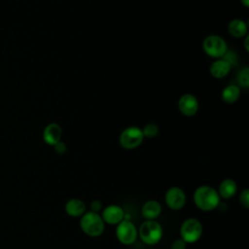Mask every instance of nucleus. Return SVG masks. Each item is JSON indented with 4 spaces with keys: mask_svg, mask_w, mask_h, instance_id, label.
Instances as JSON below:
<instances>
[{
    "mask_svg": "<svg viewBox=\"0 0 249 249\" xmlns=\"http://www.w3.org/2000/svg\"><path fill=\"white\" fill-rule=\"evenodd\" d=\"M101 218L105 224L118 225L124 219V211L120 205L110 204L101 210Z\"/></svg>",
    "mask_w": 249,
    "mask_h": 249,
    "instance_id": "nucleus-9",
    "label": "nucleus"
},
{
    "mask_svg": "<svg viewBox=\"0 0 249 249\" xmlns=\"http://www.w3.org/2000/svg\"><path fill=\"white\" fill-rule=\"evenodd\" d=\"M228 30H229V32L231 36L239 38V37H242V36L246 35L247 25L242 19L234 18L229 23Z\"/></svg>",
    "mask_w": 249,
    "mask_h": 249,
    "instance_id": "nucleus-16",
    "label": "nucleus"
},
{
    "mask_svg": "<svg viewBox=\"0 0 249 249\" xmlns=\"http://www.w3.org/2000/svg\"><path fill=\"white\" fill-rule=\"evenodd\" d=\"M53 149H54V151H55L56 154H58V155H63V154L66 152L67 147H66V144H65L63 141L60 140V141H58L56 144L53 145Z\"/></svg>",
    "mask_w": 249,
    "mask_h": 249,
    "instance_id": "nucleus-22",
    "label": "nucleus"
},
{
    "mask_svg": "<svg viewBox=\"0 0 249 249\" xmlns=\"http://www.w3.org/2000/svg\"><path fill=\"white\" fill-rule=\"evenodd\" d=\"M217 192L220 197L224 199H229L232 197L237 192L236 182L231 178H226L220 183Z\"/></svg>",
    "mask_w": 249,
    "mask_h": 249,
    "instance_id": "nucleus-14",
    "label": "nucleus"
},
{
    "mask_svg": "<svg viewBox=\"0 0 249 249\" xmlns=\"http://www.w3.org/2000/svg\"><path fill=\"white\" fill-rule=\"evenodd\" d=\"M64 209L71 217H81L87 211V204L80 198H70L66 201Z\"/></svg>",
    "mask_w": 249,
    "mask_h": 249,
    "instance_id": "nucleus-13",
    "label": "nucleus"
},
{
    "mask_svg": "<svg viewBox=\"0 0 249 249\" xmlns=\"http://www.w3.org/2000/svg\"><path fill=\"white\" fill-rule=\"evenodd\" d=\"M186 245L187 243L183 239L177 238L171 243L170 249H186Z\"/></svg>",
    "mask_w": 249,
    "mask_h": 249,
    "instance_id": "nucleus-23",
    "label": "nucleus"
},
{
    "mask_svg": "<svg viewBox=\"0 0 249 249\" xmlns=\"http://www.w3.org/2000/svg\"><path fill=\"white\" fill-rule=\"evenodd\" d=\"M61 135H62V129L60 125L54 123L48 124L43 131L44 141L51 146H53L58 141H60Z\"/></svg>",
    "mask_w": 249,
    "mask_h": 249,
    "instance_id": "nucleus-12",
    "label": "nucleus"
},
{
    "mask_svg": "<svg viewBox=\"0 0 249 249\" xmlns=\"http://www.w3.org/2000/svg\"><path fill=\"white\" fill-rule=\"evenodd\" d=\"M203 233V227L200 221L196 218L190 217L186 219L180 227V238L187 244L195 243L201 237Z\"/></svg>",
    "mask_w": 249,
    "mask_h": 249,
    "instance_id": "nucleus-4",
    "label": "nucleus"
},
{
    "mask_svg": "<svg viewBox=\"0 0 249 249\" xmlns=\"http://www.w3.org/2000/svg\"><path fill=\"white\" fill-rule=\"evenodd\" d=\"M116 236L122 244L131 245L138 236V231L131 221L124 219L116 227Z\"/></svg>",
    "mask_w": 249,
    "mask_h": 249,
    "instance_id": "nucleus-6",
    "label": "nucleus"
},
{
    "mask_svg": "<svg viewBox=\"0 0 249 249\" xmlns=\"http://www.w3.org/2000/svg\"><path fill=\"white\" fill-rule=\"evenodd\" d=\"M239 203L245 208L248 209L249 208V190L248 189H243L240 194H239Z\"/></svg>",
    "mask_w": 249,
    "mask_h": 249,
    "instance_id": "nucleus-20",
    "label": "nucleus"
},
{
    "mask_svg": "<svg viewBox=\"0 0 249 249\" xmlns=\"http://www.w3.org/2000/svg\"><path fill=\"white\" fill-rule=\"evenodd\" d=\"M179 111L187 117H191L196 114L198 109V102L195 95L190 93L183 94L178 100Z\"/></svg>",
    "mask_w": 249,
    "mask_h": 249,
    "instance_id": "nucleus-10",
    "label": "nucleus"
},
{
    "mask_svg": "<svg viewBox=\"0 0 249 249\" xmlns=\"http://www.w3.org/2000/svg\"><path fill=\"white\" fill-rule=\"evenodd\" d=\"M164 201L167 207L171 210H180L186 204V194L180 187H170L164 195Z\"/></svg>",
    "mask_w": 249,
    "mask_h": 249,
    "instance_id": "nucleus-8",
    "label": "nucleus"
},
{
    "mask_svg": "<svg viewBox=\"0 0 249 249\" xmlns=\"http://www.w3.org/2000/svg\"><path fill=\"white\" fill-rule=\"evenodd\" d=\"M102 203L99 199H93L89 204V210L92 212L99 213L102 210Z\"/></svg>",
    "mask_w": 249,
    "mask_h": 249,
    "instance_id": "nucleus-21",
    "label": "nucleus"
},
{
    "mask_svg": "<svg viewBox=\"0 0 249 249\" xmlns=\"http://www.w3.org/2000/svg\"><path fill=\"white\" fill-rule=\"evenodd\" d=\"M144 136L142 130L137 126H128L120 134L119 142L124 149L131 150L137 148L143 141Z\"/></svg>",
    "mask_w": 249,
    "mask_h": 249,
    "instance_id": "nucleus-7",
    "label": "nucleus"
},
{
    "mask_svg": "<svg viewBox=\"0 0 249 249\" xmlns=\"http://www.w3.org/2000/svg\"><path fill=\"white\" fill-rule=\"evenodd\" d=\"M142 130L143 136L148 138H153L158 135L159 133V126L156 124H146Z\"/></svg>",
    "mask_w": 249,
    "mask_h": 249,
    "instance_id": "nucleus-19",
    "label": "nucleus"
},
{
    "mask_svg": "<svg viewBox=\"0 0 249 249\" xmlns=\"http://www.w3.org/2000/svg\"><path fill=\"white\" fill-rule=\"evenodd\" d=\"M137 231L141 241L147 245L159 243L163 234L162 227L157 220H145Z\"/></svg>",
    "mask_w": 249,
    "mask_h": 249,
    "instance_id": "nucleus-3",
    "label": "nucleus"
},
{
    "mask_svg": "<svg viewBox=\"0 0 249 249\" xmlns=\"http://www.w3.org/2000/svg\"><path fill=\"white\" fill-rule=\"evenodd\" d=\"M203 51L211 57H222L228 52V46L226 41L219 35H209L202 43Z\"/></svg>",
    "mask_w": 249,
    "mask_h": 249,
    "instance_id": "nucleus-5",
    "label": "nucleus"
},
{
    "mask_svg": "<svg viewBox=\"0 0 249 249\" xmlns=\"http://www.w3.org/2000/svg\"><path fill=\"white\" fill-rule=\"evenodd\" d=\"M238 85L244 89H247L249 86V69L248 67H244L241 69L237 75Z\"/></svg>",
    "mask_w": 249,
    "mask_h": 249,
    "instance_id": "nucleus-18",
    "label": "nucleus"
},
{
    "mask_svg": "<svg viewBox=\"0 0 249 249\" xmlns=\"http://www.w3.org/2000/svg\"><path fill=\"white\" fill-rule=\"evenodd\" d=\"M194 202L201 211H212L220 204V196L217 190L209 185L198 186L194 192Z\"/></svg>",
    "mask_w": 249,
    "mask_h": 249,
    "instance_id": "nucleus-1",
    "label": "nucleus"
},
{
    "mask_svg": "<svg viewBox=\"0 0 249 249\" xmlns=\"http://www.w3.org/2000/svg\"><path fill=\"white\" fill-rule=\"evenodd\" d=\"M161 213V205L156 199L145 201L141 208V214L145 220H156Z\"/></svg>",
    "mask_w": 249,
    "mask_h": 249,
    "instance_id": "nucleus-11",
    "label": "nucleus"
},
{
    "mask_svg": "<svg viewBox=\"0 0 249 249\" xmlns=\"http://www.w3.org/2000/svg\"><path fill=\"white\" fill-rule=\"evenodd\" d=\"M231 67V64L228 60L217 59L214 62H212V64L210 65L209 71L214 78L221 79L226 77L229 74Z\"/></svg>",
    "mask_w": 249,
    "mask_h": 249,
    "instance_id": "nucleus-15",
    "label": "nucleus"
},
{
    "mask_svg": "<svg viewBox=\"0 0 249 249\" xmlns=\"http://www.w3.org/2000/svg\"><path fill=\"white\" fill-rule=\"evenodd\" d=\"M81 230L90 237L100 236L105 230V223L101 215L90 210L86 211L80 218Z\"/></svg>",
    "mask_w": 249,
    "mask_h": 249,
    "instance_id": "nucleus-2",
    "label": "nucleus"
},
{
    "mask_svg": "<svg viewBox=\"0 0 249 249\" xmlns=\"http://www.w3.org/2000/svg\"><path fill=\"white\" fill-rule=\"evenodd\" d=\"M240 1H241V3H242L245 7H248V6H249V4H248V3H249V0H240Z\"/></svg>",
    "mask_w": 249,
    "mask_h": 249,
    "instance_id": "nucleus-24",
    "label": "nucleus"
},
{
    "mask_svg": "<svg viewBox=\"0 0 249 249\" xmlns=\"http://www.w3.org/2000/svg\"><path fill=\"white\" fill-rule=\"evenodd\" d=\"M240 95V89L236 85H229L222 91V99L226 103L235 102Z\"/></svg>",
    "mask_w": 249,
    "mask_h": 249,
    "instance_id": "nucleus-17",
    "label": "nucleus"
}]
</instances>
